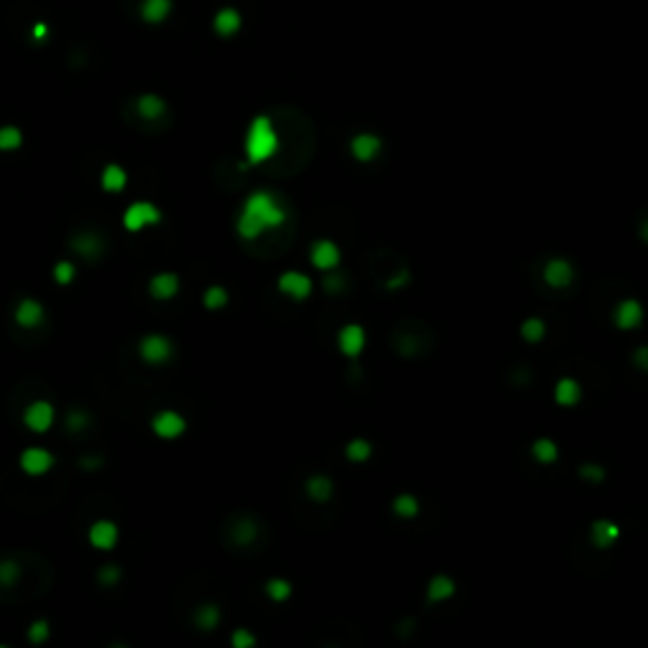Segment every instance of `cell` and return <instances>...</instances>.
Instances as JSON below:
<instances>
[{
  "label": "cell",
  "instance_id": "1",
  "mask_svg": "<svg viewBox=\"0 0 648 648\" xmlns=\"http://www.w3.org/2000/svg\"><path fill=\"white\" fill-rule=\"evenodd\" d=\"M284 221L286 210L281 208V203L269 190H256V193H251V196L246 198L244 210L238 216L236 230L241 238L253 241V238L264 236L266 230L279 228Z\"/></svg>",
  "mask_w": 648,
  "mask_h": 648
},
{
  "label": "cell",
  "instance_id": "2",
  "mask_svg": "<svg viewBox=\"0 0 648 648\" xmlns=\"http://www.w3.org/2000/svg\"><path fill=\"white\" fill-rule=\"evenodd\" d=\"M279 150V134L274 129V122L269 117H253L246 132V157L251 165H261L269 157H274Z\"/></svg>",
  "mask_w": 648,
  "mask_h": 648
},
{
  "label": "cell",
  "instance_id": "3",
  "mask_svg": "<svg viewBox=\"0 0 648 648\" xmlns=\"http://www.w3.org/2000/svg\"><path fill=\"white\" fill-rule=\"evenodd\" d=\"M137 352H140V357L147 365H165V363L173 360L175 345H173L170 337L152 332V335L142 337L140 345H137Z\"/></svg>",
  "mask_w": 648,
  "mask_h": 648
},
{
  "label": "cell",
  "instance_id": "4",
  "mask_svg": "<svg viewBox=\"0 0 648 648\" xmlns=\"http://www.w3.org/2000/svg\"><path fill=\"white\" fill-rule=\"evenodd\" d=\"M160 221H162L160 208L150 200L132 203V205L125 210V216H122V226H125L129 233H137V230H142V228H150V226L160 223Z\"/></svg>",
  "mask_w": 648,
  "mask_h": 648
},
{
  "label": "cell",
  "instance_id": "5",
  "mask_svg": "<svg viewBox=\"0 0 648 648\" xmlns=\"http://www.w3.org/2000/svg\"><path fill=\"white\" fill-rule=\"evenodd\" d=\"M56 423V408L49 400H33L26 405L23 411V425L31 433H46L51 431V425Z\"/></svg>",
  "mask_w": 648,
  "mask_h": 648
},
{
  "label": "cell",
  "instance_id": "6",
  "mask_svg": "<svg viewBox=\"0 0 648 648\" xmlns=\"http://www.w3.org/2000/svg\"><path fill=\"white\" fill-rule=\"evenodd\" d=\"M150 428H152V433L157 438L175 441L188 431V420L182 418L177 411H157L152 416V420H150Z\"/></svg>",
  "mask_w": 648,
  "mask_h": 648
},
{
  "label": "cell",
  "instance_id": "7",
  "mask_svg": "<svg viewBox=\"0 0 648 648\" xmlns=\"http://www.w3.org/2000/svg\"><path fill=\"white\" fill-rule=\"evenodd\" d=\"M54 464H56L54 453H51L49 448H41V446L23 448L21 456H18V466L23 468V474H29V476L49 474L51 468H54Z\"/></svg>",
  "mask_w": 648,
  "mask_h": 648
},
{
  "label": "cell",
  "instance_id": "8",
  "mask_svg": "<svg viewBox=\"0 0 648 648\" xmlns=\"http://www.w3.org/2000/svg\"><path fill=\"white\" fill-rule=\"evenodd\" d=\"M276 286H279V292L284 294V297H289V299L307 301L309 297H312L314 281L301 271H284L279 276V281H276Z\"/></svg>",
  "mask_w": 648,
  "mask_h": 648
},
{
  "label": "cell",
  "instance_id": "9",
  "mask_svg": "<svg viewBox=\"0 0 648 648\" xmlns=\"http://www.w3.org/2000/svg\"><path fill=\"white\" fill-rule=\"evenodd\" d=\"M309 261H312V266L314 269H319V271H335L342 261L340 246H337L335 241L322 238V241H317V244L312 246V251H309Z\"/></svg>",
  "mask_w": 648,
  "mask_h": 648
},
{
  "label": "cell",
  "instance_id": "10",
  "mask_svg": "<svg viewBox=\"0 0 648 648\" xmlns=\"http://www.w3.org/2000/svg\"><path fill=\"white\" fill-rule=\"evenodd\" d=\"M365 342H368V335H365V329L360 327V324H345V327L340 329V335H337V347H340L342 355L349 357V360H355V357L363 355Z\"/></svg>",
  "mask_w": 648,
  "mask_h": 648
},
{
  "label": "cell",
  "instance_id": "11",
  "mask_svg": "<svg viewBox=\"0 0 648 648\" xmlns=\"http://www.w3.org/2000/svg\"><path fill=\"white\" fill-rule=\"evenodd\" d=\"M643 322V304L638 299H623L613 309V324L623 332L641 327Z\"/></svg>",
  "mask_w": 648,
  "mask_h": 648
},
{
  "label": "cell",
  "instance_id": "12",
  "mask_svg": "<svg viewBox=\"0 0 648 648\" xmlns=\"http://www.w3.org/2000/svg\"><path fill=\"white\" fill-rule=\"evenodd\" d=\"M89 544L91 547H97V550L106 552V550H114L119 542V527L112 522V519H97V522L89 527Z\"/></svg>",
  "mask_w": 648,
  "mask_h": 648
},
{
  "label": "cell",
  "instance_id": "13",
  "mask_svg": "<svg viewBox=\"0 0 648 648\" xmlns=\"http://www.w3.org/2000/svg\"><path fill=\"white\" fill-rule=\"evenodd\" d=\"M542 279H544V284L552 286V289H564V286L572 284L575 271H572L570 261H564V258H550L542 269Z\"/></svg>",
  "mask_w": 648,
  "mask_h": 648
},
{
  "label": "cell",
  "instance_id": "14",
  "mask_svg": "<svg viewBox=\"0 0 648 648\" xmlns=\"http://www.w3.org/2000/svg\"><path fill=\"white\" fill-rule=\"evenodd\" d=\"M147 292H150V297L157 301H170L177 297V292H180V279H177V274H173V271L155 274L152 279H150V284H147Z\"/></svg>",
  "mask_w": 648,
  "mask_h": 648
},
{
  "label": "cell",
  "instance_id": "15",
  "mask_svg": "<svg viewBox=\"0 0 648 648\" xmlns=\"http://www.w3.org/2000/svg\"><path fill=\"white\" fill-rule=\"evenodd\" d=\"M13 319H15V324H18V327L35 329L38 324H43V319H46V309H43L41 301H35V299H31V297H26V299L18 301Z\"/></svg>",
  "mask_w": 648,
  "mask_h": 648
},
{
  "label": "cell",
  "instance_id": "16",
  "mask_svg": "<svg viewBox=\"0 0 648 648\" xmlns=\"http://www.w3.org/2000/svg\"><path fill=\"white\" fill-rule=\"evenodd\" d=\"M380 150H383V142H380V137L377 134H370V132H360L352 137V142H349V152H352V157L360 162H370L375 160L377 155H380Z\"/></svg>",
  "mask_w": 648,
  "mask_h": 648
},
{
  "label": "cell",
  "instance_id": "17",
  "mask_svg": "<svg viewBox=\"0 0 648 648\" xmlns=\"http://www.w3.org/2000/svg\"><path fill=\"white\" fill-rule=\"evenodd\" d=\"M583 397V388L575 377H560L558 385H555V403L562 405V408H572V405L580 403Z\"/></svg>",
  "mask_w": 648,
  "mask_h": 648
},
{
  "label": "cell",
  "instance_id": "18",
  "mask_svg": "<svg viewBox=\"0 0 648 648\" xmlns=\"http://www.w3.org/2000/svg\"><path fill=\"white\" fill-rule=\"evenodd\" d=\"M620 530L618 524L610 522V519H600V522L592 524V544L595 547H608V544L618 542Z\"/></svg>",
  "mask_w": 648,
  "mask_h": 648
},
{
  "label": "cell",
  "instance_id": "19",
  "mask_svg": "<svg viewBox=\"0 0 648 648\" xmlns=\"http://www.w3.org/2000/svg\"><path fill=\"white\" fill-rule=\"evenodd\" d=\"M453 592H456V583H453L448 575H436V578L428 583V600H431V603L451 600Z\"/></svg>",
  "mask_w": 648,
  "mask_h": 648
},
{
  "label": "cell",
  "instance_id": "20",
  "mask_svg": "<svg viewBox=\"0 0 648 648\" xmlns=\"http://www.w3.org/2000/svg\"><path fill=\"white\" fill-rule=\"evenodd\" d=\"M213 26H216L218 35L238 33V29H241V13H238V10H233V8H223V10H218V13H216V21H213Z\"/></svg>",
  "mask_w": 648,
  "mask_h": 648
},
{
  "label": "cell",
  "instance_id": "21",
  "mask_svg": "<svg viewBox=\"0 0 648 648\" xmlns=\"http://www.w3.org/2000/svg\"><path fill=\"white\" fill-rule=\"evenodd\" d=\"M170 8H173V0H145L140 13L147 23H162L170 15Z\"/></svg>",
  "mask_w": 648,
  "mask_h": 648
},
{
  "label": "cell",
  "instance_id": "22",
  "mask_svg": "<svg viewBox=\"0 0 648 648\" xmlns=\"http://www.w3.org/2000/svg\"><path fill=\"white\" fill-rule=\"evenodd\" d=\"M332 489H335L332 487V479L324 476V474H317L307 481V494H309V499H314V502H329Z\"/></svg>",
  "mask_w": 648,
  "mask_h": 648
},
{
  "label": "cell",
  "instance_id": "23",
  "mask_svg": "<svg viewBox=\"0 0 648 648\" xmlns=\"http://www.w3.org/2000/svg\"><path fill=\"white\" fill-rule=\"evenodd\" d=\"M127 185V173L119 165H106L104 173H102V188L106 190V193H119V190H125Z\"/></svg>",
  "mask_w": 648,
  "mask_h": 648
},
{
  "label": "cell",
  "instance_id": "24",
  "mask_svg": "<svg viewBox=\"0 0 648 648\" xmlns=\"http://www.w3.org/2000/svg\"><path fill=\"white\" fill-rule=\"evenodd\" d=\"M532 456L539 464H555L560 459V448L552 438H539L532 443Z\"/></svg>",
  "mask_w": 648,
  "mask_h": 648
},
{
  "label": "cell",
  "instance_id": "25",
  "mask_svg": "<svg viewBox=\"0 0 648 648\" xmlns=\"http://www.w3.org/2000/svg\"><path fill=\"white\" fill-rule=\"evenodd\" d=\"M218 623H221V610L213 603H205L196 610V626L203 628V631H213Z\"/></svg>",
  "mask_w": 648,
  "mask_h": 648
},
{
  "label": "cell",
  "instance_id": "26",
  "mask_svg": "<svg viewBox=\"0 0 648 648\" xmlns=\"http://www.w3.org/2000/svg\"><path fill=\"white\" fill-rule=\"evenodd\" d=\"M292 583L284 578H271L269 583H266V595L274 600V603H286V600L292 598Z\"/></svg>",
  "mask_w": 648,
  "mask_h": 648
},
{
  "label": "cell",
  "instance_id": "27",
  "mask_svg": "<svg viewBox=\"0 0 648 648\" xmlns=\"http://www.w3.org/2000/svg\"><path fill=\"white\" fill-rule=\"evenodd\" d=\"M418 499L416 496H411V494H400L393 502V512H395L400 519H413V516L418 514Z\"/></svg>",
  "mask_w": 648,
  "mask_h": 648
},
{
  "label": "cell",
  "instance_id": "28",
  "mask_svg": "<svg viewBox=\"0 0 648 648\" xmlns=\"http://www.w3.org/2000/svg\"><path fill=\"white\" fill-rule=\"evenodd\" d=\"M226 304H228V292H226L223 286H210V289H205V294H203V307L210 309V312H216V309H223Z\"/></svg>",
  "mask_w": 648,
  "mask_h": 648
},
{
  "label": "cell",
  "instance_id": "29",
  "mask_svg": "<svg viewBox=\"0 0 648 648\" xmlns=\"http://www.w3.org/2000/svg\"><path fill=\"white\" fill-rule=\"evenodd\" d=\"M345 453H347L349 461L363 464V461H368L370 456H372V443H370V441H365V438H355V441H349V443H347Z\"/></svg>",
  "mask_w": 648,
  "mask_h": 648
},
{
  "label": "cell",
  "instance_id": "30",
  "mask_svg": "<svg viewBox=\"0 0 648 648\" xmlns=\"http://www.w3.org/2000/svg\"><path fill=\"white\" fill-rule=\"evenodd\" d=\"M137 109H140L142 117L157 119L165 112V102H162L160 97H155V94H147V97H142L140 102H137Z\"/></svg>",
  "mask_w": 648,
  "mask_h": 648
},
{
  "label": "cell",
  "instance_id": "31",
  "mask_svg": "<svg viewBox=\"0 0 648 648\" xmlns=\"http://www.w3.org/2000/svg\"><path fill=\"white\" fill-rule=\"evenodd\" d=\"M18 578H21V564L15 560H3L0 562V585L10 587L18 583Z\"/></svg>",
  "mask_w": 648,
  "mask_h": 648
},
{
  "label": "cell",
  "instance_id": "32",
  "mask_svg": "<svg viewBox=\"0 0 648 648\" xmlns=\"http://www.w3.org/2000/svg\"><path fill=\"white\" fill-rule=\"evenodd\" d=\"M21 142H23L21 129H15V127H0V150H3V152L18 150Z\"/></svg>",
  "mask_w": 648,
  "mask_h": 648
},
{
  "label": "cell",
  "instance_id": "33",
  "mask_svg": "<svg viewBox=\"0 0 648 648\" xmlns=\"http://www.w3.org/2000/svg\"><path fill=\"white\" fill-rule=\"evenodd\" d=\"M544 335H547V327H544V322L537 319V317H530V319L522 324V337L527 342H539Z\"/></svg>",
  "mask_w": 648,
  "mask_h": 648
},
{
  "label": "cell",
  "instance_id": "34",
  "mask_svg": "<svg viewBox=\"0 0 648 648\" xmlns=\"http://www.w3.org/2000/svg\"><path fill=\"white\" fill-rule=\"evenodd\" d=\"M49 635H51L49 620L38 618V620H33V623H31V628H29V641L33 643V646H38V643H46V641H49Z\"/></svg>",
  "mask_w": 648,
  "mask_h": 648
},
{
  "label": "cell",
  "instance_id": "35",
  "mask_svg": "<svg viewBox=\"0 0 648 648\" xmlns=\"http://www.w3.org/2000/svg\"><path fill=\"white\" fill-rule=\"evenodd\" d=\"M74 248H77L81 256H86V258H91V256H97L99 251H102V244H99V238L97 236H81V238H77L74 241Z\"/></svg>",
  "mask_w": 648,
  "mask_h": 648
},
{
  "label": "cell",
  "instance_id": "36",
  "mask_svg": "<svg viewBox=\"0 0 648 648\" xmlns=\"http://www.w3.org/2000/svg\"><path fill=\"white\" fill-rule=\"evenodd\" d=\"M74 276H77V266L71 264V261H58V264L54 266V279H56V284H61V286L71 284Z\"/></svg>",
  "mask_w": 648,
  "mask_h": 648
},
{
  "label": "cell",
  "instance_id": "37",
  "mask_svg": "<svg viewBox=\"0 0 648 648\" xmlns=\"http://www.w3.org/2000/svg\"><path fill=\"white\" fill-rule=\"evenodd\" d=\"M230 646L233 648H256V635H253L251 631H246V628H238V631H233V635H230Z\"/></svg>",
  "mask_w": 648,
  "mask_h": 648
},
{
  "label": "cell",
  "instance_id": "38",
  "mask_svg": "<svg viewBox=\"0 0 648 648\" xmlns=\"http://www.w3.org/2000/svg\"><path fill=\"white\" fill-rule=\"evenodd\" d=\"M117 578H122V572L117 570V567H112V564H106V567H102L99 570V583H117Z\"/></svg>",
  "mask_w": 648,
  "mask_h": 648
},
{
  "label": "cell",
  "instance_id": "39",
  "mask_svg": "<svg viewBox=\"0 0 648 648\" xmlns=\"http://www.w3.org/2000/svg\"><path fill=\"white\" fill-rule=\"evenodd\" d=\"M86 423H89V418H86L84 413H71V416H66V425H69L71 431H79V428H84Z\"/></svg>",
  "mask_w": 648,
  "mask_h": 648
},
{
  "label": "cell",
  "instance_id": "40",
  "mask_svg": "<svg viewBox=\"0 0 648 648\" xmlns=\"http://www.w3.org/2000/svg\"><path fill=\"white\" fill-rule=\"evenodd\" d=\"M580 474L585 476V479H590V481H600V479H603V468H598V466H583V468H580Z\"/></svg>",
  "mask_w": 648,
  "mask_h": 648
},
{
  "label": "cell",
  "instance_id": "41",
  "mask_svg": "<svg viewBox=\"0 0 648 648\" xmlns=\"http://www.w3.org/2000/svg\"><path fill=\"white\" fill-rule=\"evenodd\" d=\"M635 363H638V365H643V368L648 370V347L635 349Z\"/></svg>",
  "mask_w": 648,
  "mask_h": 648
},
{
  "label": "cell",
  "instance_id": "42",
  "mask_svg": "<svg viewBox=\"0 0 648 648\" xmlns=\"http://www.w3.org/2000/svg\"><path fill=\"white\" fill-rule=\"evenodd\" d=\"M33 33H35V38H43V35H46V26H35Z\"/></svg>",
  "mask_w": 648,
  "mask_h": 648
},
{
  "label": "cell",
  "instance_id": "43",
  "mask_svg": "<svg viewBox=\"0 0 648 648\" xmlns=\"http://www.w3.org/2000/svg\"><path fill=\"white\" fill-rule=\"evenodd\" d=\"M641 236H643V241H648V221L643 223V228H641Z\"/></svg>",
  "mask_w": 648,
  "mask_h": 648
},
{
  "label": "cell",
  "instance_id": "44",
  "mask_svg": "<svg viewBox=\"0 0 648 648\" xmlns=\"http://www.w3.org/2000/svg\"><path fill=\"white\" fill-rule=\"evenodd\" d=\"M112 648H127V646H122V643H114V646H112Z\"/></svg>",
  "mask_w": 648,
  "mask_h": 648
},
{
  "label": "cell",
  "instance_id": "45",
  "mask_svg": "<svg viewBox=\"0 0 648 648\" xmlns=\"http://www.w3.org/2000/svg\"><path fill=\"white\" fill-rule=\"evenodd\" d=\"M0 648H10V646H6V643H0Z\"/></svg>",
  "mask_w": 648,
  "mask_h": 648
}]
</instances>
